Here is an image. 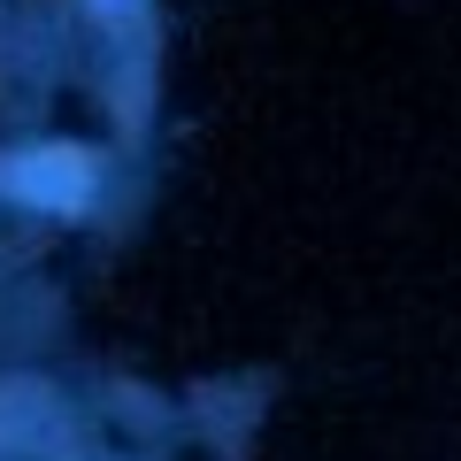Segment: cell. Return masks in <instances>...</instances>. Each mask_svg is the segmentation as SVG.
Masks as SVG:
<instances>
[{
  "label": "cell",
  "mask_w": 461,
  "mask_h": 461,
  "mask_svg": "<svg viewBox=\"0 0 461 461\" xmlns=\"http://www.w3.org/2000/svg\"><path fill=\"white\" fill-rule=\"evenodd\" d=\"M0 177L16 185L23 200H39V208H77L85 185H93V162L69 154V147H39V154H23V162H8Z\"/></svg>",
  "instance_id": "cell-1"
}]
</instances>
